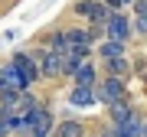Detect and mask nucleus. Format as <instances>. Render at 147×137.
Masks as SVG:
<instances>
[{
	"label": "nucleus",
	"instance_id": "1",
	"mask_svg": "<svg viewBox=\"0 0 147 137\" xmlns=\"http://www.w3.org/2000/svg\"><path fill=\"white\" fill-rule=\"evenodd\" d=\"M75 13H79L82 20H88V23H101V26H105L108 16H111V7L105 0H79V3H75Z\"/></svg>",
	"mask_w": 147,
	"mask_h": 137
},
{
	"label": "nucleus",
	"instance_id": "2",
	"mask_svg": "<svg viewBox=\"0 0 147 137\" xmlns=\"http://www.w3.org/2000/svg\"><path fill=\"white\" fill-rule=\"evenodd\" d=\"M105 33L111 39H121V42H127L131 39V20H127L121 10H111V16H108V23H105Z\"/></svg>",
	"mask_w": 147,
	"mask_h": 137
},
{
	"label": "nucleus",
	"instance_id": "3",
	"mask_svg": "<svg viewBox=\"0 0 147 137\" xmlns=\"http://www.w3.org/2000/svg\"><path fill=\"white\" fill-rule=\"evenodd\" d=\"M39 65V75H46V79H53V75H62V56L53 52V49H42V52L33 56Z\"/></svg>",
	"mask_w": 147,
	"mask_h": 137
},
{
	"label": "nucleus",
	"instance_id": "4",
	"mask_svg": "<svg viewBox=\"0 0 147 137\" xmlns=\"http://www.w3.org/2000/svg\"><path fill=\"white\" fill-rule=\"evenodd\" d=\"M13 68L20 72V79L26 82V88L39 79V65H36V59L26 56V52H16V56H13Z\"/></svg>",
	"mask_w": 147,
	"mask_h": 137
},
{
	"label": "nucleus",
	"instance_id": "5",
	"mask_svg": "<svg viewBox=\"0 0 147 137\" xmlns=\"http://www.w3.org/2000/svg\"><path fill=\"white\" fill-rule=\"evenodd\" d=\"M95 98H98V101H105V105H111V101H118V98H124V82H121L118 75H108V79L98 85Z\"/></svg>",
	"mask_w": 147,
	"mask_h": 137
},
{
	"label": "nucleus",
	"instance_id": "6",
	"mask_svg": "<svg viewBox=\"0 0 147 137\" xmlns=\"http://www.w3.org/2000/svg\"><path fill=\"white\" fill-rule=\"evenodd\" d=\"M49 131H53V114L46 108H36L30 118V137H49Z\"/></svg>",
	"mask_w": 147,
	"mask_h": 137
},
{
	"label": "nucleus",
	"instance_id": "7",
	"mask_svg": "<svg viewBox=\"0 0 147 137\" xmlns=\"http://www.w3.org/2000/svg\"><path fill=\"white\" fill-rule=\"evenodd\" d=\"M3 88H13V91H26V82L20 79V72L13 68V62L0 68V91H3Z\"/></svg>",
	"mask_w": 147,
	"mask_h": 137
},
{
	"label": "nucleus",
	"instance_id": "8",
	"mask_svg": "<svg viewBox=\"0 0 147 137\" xmlns=\"http://www.w3.org/2000/svg\"><path fill=\"white\" fill-rule=\"evenodd\" d=\"M69 101H72L75 108H88L95 101V88H92V85H75L72 95H69Z\"/></svg>",
	"mask_w": 147,
	"mask_h": 137
},
{
	"label": "nucleus",
	"instance_id": "9",
	"mask_svg": "<svg viewBox=\"0 0 147 137\" xmlns=\"http://www.w3.org/2000/svg\"><path fill=\"white\" fill-rule=\"evenodd\" d=\"M108 111H111V124H121V121H127V118L134 114V111H131V101H127V98L111 101V105H108Z\"/></svg>",
	"mask_w": 147,
	"mask_h": 137
},
{
	"label": "nucleus",
	"instance_id": "10",
	"mask_svg": "<svg viewBox=\"0 0 147 137\" xmlns=\"http://www.w3.org/2000/svg\"><path fill=\"white\" fill-rule=\"evenodd\" d=\"M98 56L101 59H115V56H124V42H121V39H105V42H101V46H98Z\"/></svg>",
	"mask_w": 147,
	"mask_h": 137
},
{
	"label": "nucleus",
	"instance_id": "11",
	"mask_svg": "<svg viewBox=\"0 0 147 137\" xmlns=\"http://www.w3.org/2000/svg\"><path fill=\"white\" fill-rule=\"evenodd\" d=\"M72 79H75V85H92V82H95V65H92V62H82L79 68H75Z\"/></svg>",
	"mask_w": 147,
	"mask_h": 137
},
{
	"label": "nucleus",
	"instance_id": "12",
	"mask_svg": "<svg viewBox=\"0 0 147 137\" xmlns=\"http://www.w3.org/2000/svg\"><path fill=\"white\" fill-rule=\"evenodd\" d=\"M65 39H69V46H88V42H92V36H88V30H79V26L65 30Z\"/></svg>",
	"mask_w": 147,
	"mask_h": 137
},
{
	"label": "nucleus",
	"instance_id": "13",
	"mask_svg": "<svg viewBox=\"0 0 147 137\" xmlns=\"http://www.w3.org/2000/svg\"><path fill=\"white\" fill-rule=\"evenodd\" d=\"M105 68H108L111 75H118V79H121V75L127 72V59H124V56H115V59H105Z\"/></svg>",
	"mask_w": 147,
	"mask_h": 137
},
{
	"label": "nucleus",
	"instance_id": "14",
	"mask_svg": "<svg viewBox=\"0 0 147 137\" xmlns=\"http://www.w3.org/2000/svg\"><path fill=\"white\" fill-rule=\"evenodd\" d=\"M56 137H82V124H79V121H65V124H59Z\"/></svg>",
	"mask_w": 147,
	"mask_h": 137
},
{
	"label": "nucleus",
	"instance_id": "15",
	"mask_svg": "<svg viewBox=\"0 0 147 137\" xmlns=\"http://www.w3.org/2000/svg\"><path fill=\"white\" fill-rule=\"evenodd\" d=\"M134 30L147 36V13H137V16H134Z\"/></svg>",
	"mask_w": 147,
	"mask_h": 137
},
{
	"label": "nucleus",
	"instance_id": "16",
	"mask_svg": "<svg viewBox=\"0 0 147 137\" xmlns=\"http://www.w3.org/2000/svg\"><path fill=\"white\" fill-rule=\"evenodd\" d=\"M131 7H134V16H137V13H147V0H134Z\"/></svg>",
	"mask_w": 147,
	"mask_h": 137
},
{
	"label": "nucleus",
	"instance_id": "17",
	"mask_svg": "<svg viewBox=\"0 0 147 137\" xmlns=\"http://www.w3.org/2000/svg\"><path fill=\"white\" fill-rule=\"evenodd\" d=\"M105 3L111 7V10H121V7H124V0H105Z\"/></svg>",
	"mask_w": 147,
	"mask_h": 137
},
{
	"label": "nucleus",
	"instance_id": "18",
	"mask_svg": "<svg viewBox=\"0 0 147 137\" xmlns=\"http://www.w3.org/2000/svg\"><path fill=\"white\" fill-rule=\"evenodd\" d=\"M131 3H134V0H124V7H131Z\"/></svg>",
	"mask_w": 147,
	"mask_h": 137
},
{
	"label": "nucleus",
	"instance_id": "19",
	"mask_svg": "<svg viewBox=\"0 0 147 137\" xmlns=\"http://www.w3.org/2000/svg\"><path fill=\"white\" fill-rule=\"evenodd\" d=\"M144 137H147V121H144Z\"/></svg>",
	"mask_w": 147,
	"mask_h": 137
}]
</instances>
